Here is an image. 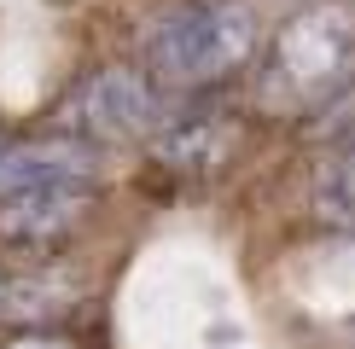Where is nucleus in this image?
<instances>
[{"label": "nucleus", "mask_w": 355, "mask_h": 349, "mask_svg": "<svg viewBox=\"0 0 355 349\" xmlns=\"http://www.w3.org/2000/svg\"><path fill=\"white\" fill-rule=\"evenodd\" d=\"M146 82L157 93H198L227 82L257 53V12L245 0H181L140 35Z\"/></svg>", "instance_id": "obj_1"}, {"label": "nucleus", "mask_w": 355, "mask_h": 349, "mask_svg": "<svg viewBox=\"0 0 355 349\" xmlns=\"http://www.w3.org/2000/svg\"><path fill=\"white\" fill-rule=\"evenodd\" d=\"M349 82H355V6L349 0L297 6L268 47L262 93L286 111H320Z\"/></svg>", "instance_id": "obj_2"}, {"label": "nucleus", "mask_w": 355, "mask_h": 349, "mask_svg": "<svg viewBox=\"0 0 355 349\" xmlns=\"http://www.w3.org/2000/svg\"><path fill=\"white\" fill-rule=\"evenodd\" d=\"M169 116H164V93L140 76V70H94L70 87V99L58 105V134H76L99 152V145H128L157 134Z\"/></svg>", "instance_id": "obj_3"}, {"label": "nucleus", "mask_w": 355, "mask_h": 349, "mask_svg": "<svg viewBox=\"0 0 355 349\" xmlns=\"http://www.w3.org/2000/svg\"><path fill=\"white\" fill-rule=\"evenodd\" d=\"M99 152L76 134H35V140H6L0 134V198L35 193V186H64V181H94Z\"/></svg>", "instance_id": "obj_4"}, {"label": "nucleus", "mask_w": 355, "mask_h": 349, "mask_svg": "<svg viewBox=\"0 0 355 349\" xmlns=\"http://www.w3.org/2000/svg\"><path fill=\"white\" fill-rule=\"evenodd\" d=\"M94 210V181H64V186H35V193L0 198V239L12 244H53L76 233Z\"/></svg>", "instance_id": "obj_5"}, {"label": "nucleus", "mask_w": 355, "mask_h": 349, "mask_svg": "<svg viewBox=\"0 0 355 349\" xmlns=\"http://www.w3.org/2000/svg\"><path fill=\"white\" fill-rule=\"evenodd\" d=\"M221 123L216 116H175V123L157 128V157L169 169H210L221 157Z\"/></svg>", "instance_id": "obj_6"}, {"label": "nucleus", "mask_w": 355, "mask_h": 349, "mask_svg": "<svg viewBox=\"0 0 355 349\" xmlns=\"http://www.w3.org/2000/svg\"><path fill=\"white\" fill-rule=\"evenodd\" d=\"M315 215L327 227H355V140L320 169V181H315Z\"/></svg>", "instance_id": "obj_7"}, {"label": "nucleus", "mask_w": 355, "mask_h": 349, "mask_svg": "<svg viewBox=\"0 0 355 349\" xmlns=\"http://www.w3.org/2000/svg\"><path fill=\"white\" fill-rule=\"evenodd\" d=\"M0 349H76V343L58 338V332H18V338H6Z\"/></svg>", "instance_id": "obj_8"}, {"label": "nucleus", "mask_w": 355, "mask_h": 349, "mask_svg": "<svg viewBox=\"0 0 355 349\" xmlns=\"http://www.w3.org/2000/svg\"><path fill=\"white\" fill-rule=\"evenodd\" d=\"M0 291H6V280H0Z\"/></svg>", "instance_id": "obj_9"}]
</instances>
